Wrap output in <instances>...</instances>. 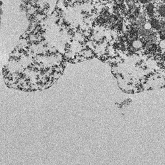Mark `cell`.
I'll list each match as a JSON object with an SVG mask.
<instances>
[{"label": "cell", "instance_id": "obj_5", "mask_svg": "<svg viewBox=\"0 0 165 165\" xmlns=\"http://www.w3.org/2000/svg\"><path fill=\"white\" fill-rule=\"evenodd\" d=\"M163 2L165 3V0H163Z\"/></svg>", "mask_w": 165, "mask_h": 165}, {"label": "cell", "instance_id": "obj_1", "mask_svg": "<svg viewBox=\"0 0 165 165\" xmlns=\"http://www.w3.org/2000/svg\"><path fill=\"white\" fill-rule=\"evenodd\" d=\"M149 23L151 27L155 30H160L163 27V25L161 24V22H160V21L157 19V18H155V17H151Z\"/></svg>", "mask_w": 165, "mask_h": 165}, {"label": "cell", "instance_id": "obj_3", "mask_svg": "<svg viewBox=\"0 0 165 165\" xmlns=\"http://www.w3.org/2000/svg\"><path fill=\"white\" fill-rule=\"evenodd\" d=\"M157 12L160 17L165 18V3L163 4V5H161L158 8Z\"/></svg>", "mask_w": 165, "mask_h": 165}, {"label": "cell", "instance_id": "obj_2", "mask_svg": "<svg viewBox=\"0 0 165 165\" xmlns=\"http://www.w3.org/2000/svg\"><path fill=\"white\" fill-rule=\"evenodd\" d=\"M145 11L147 15L150 17H153L155 13V6L153 3H148L146 4Z\"/></svg>", "mask_w": 165, "mask_h": 165}, {"label": "cell", "instance_id": "obj_4", "mask_svg": "<svg viewBox=\"0 0 165 165\" xmlns=\"http://www.w3.org/2000/svg\"><path fill=\"white\" fill-rule=\"evenodd\" d=\"M138 2H140L141 4H143V5H145V4L148 3L149 0H138Z\"/></svg>", "mask_w": 165, "mask_h": 165}]
</instances>
